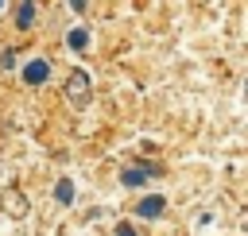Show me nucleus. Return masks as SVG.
Wrapping results in <instances>:
<instances>
[{
	"instance_id": "obj_1",
	"label": "nucleus",
	"mask_w": 248,
	"mask_h": 236,
	"mask_svg": "<svg viewBox=\"0 0 248 236\" xmlns=\"http://www.w3.org/2000/svg\"><path fill=\"white\" fill-rule=\"evenodd\" d=\"M89 97H93V81H89V74H85V70H70V77H66V101H70L74 108H85Z\"/></svg>"
},
{
	"instance_id": "obj_2",
	"label": "nucleus",
	"mask_w": 248,
	"mask_h": 236,
	"mask_svg": "<svg viewBox=\"0 0 248 236\" xmlns=\"http://www.w3.org/2000/svg\"><path fill=\"white\" fill-rule=\"evenodd\" d=\"M0 205H4V213H8L12 221H19V217L27 213V197H23L16 186H4V190H0Z\"/></svg>"
},
{
	"instance_id": "obj_3",
	"label": "nucleus",
	"mask_w": 248,
	"mask_h": 236,
	"mask_svg": "<svg viewBox=\"0 0 248 236\" xmlns=\"http://www.w3.org/2000/svg\"><path fill=\"white\" fill-rule=\"evenodd\" d=\"M159 174V166H151V162H140V166H124L120 170V182L128 186V190H136V186H143L147 178H155Z\"/></svg>"
},
{
	"instance_id": "obj_4",
	"label": "nucleus",
	"mask_w": 248,
	"mask_h": 236,
	"mask_svg": "<svg viewBox=\"0 0 248 236\" xmlns=\"http://www.w3.org/2000/svg\"><path fill=\"white\" fill-rule=\"evenodd\" d=\"M23 81H27V85H43V81H50V62H46V58H31V62L23 66Z\"/></svg>"
},
{
	"instance_id": "obj_5",
	"label": "nucleus",
	"mask_w": 248,
	"mask_h": 236,
	"mask_svg": "<svg viewBox=\"0 0 248 236\" xmlns=\"http://www.w3.org/2000/svg\"><path fill=\"white\" fill-rule=\"evenodd\" d=\"M167 213V197H143L140 205H136V217H147V221H155V217H163Z\"/></svg>"
},
{
	"instance_id": "obj_6",
	"label": "nucleus",
	"mask_w": 248,
	"mask_h": 236,
	"mask_svg": "<svg viewBox=\"0 0 248 236\" xmlns=\"http://www.w3.org/2000/svg\"><path fill=\"white\" fill-rule=\"evenodd\" d=\"M35 15H39L35 4H16V27H19V31H31V27H35Z\"/></svg>"
},
{
	"instance_id": "obj_7",
	"label": "nucleus",
	"mask_w": 248,
	"mask_h": 236,
	"mask_svg": "<svg viewBox=\"0 0 248 236\" xmlns=\"http://www.w3.org/2000/svg\"><path fill=\"white\" fill-rule=\"evenodd\" d=\"M66 46H70V50H85V46H89V31H85V27H74V31L66 35Z\"/></svg>"
},
{
	"instance_id": "obj_8",
	"label": "nucleus",
	"mask_w": 248,
	"mask_h": 236,
	"mask_svg": "<svg viewBox=\"0 0 248 236\" xmlns=\"http://www.w3.org/2000/svg\"><path fill=\"white\" fill-rule=\"evenodd\" d=\"M54 201H58V205H70V201H74V182H70V178H58V186H54Z\"/></svg>"
},
{
	"instance_id": "obj_9",
	"label": "nucleus",
	"mask_w": 248,
	"mask_h": 236,
	"mask_svg": "<svg viewBox=\"0 0 248 236\" xmlns=\"http://www.w3.org/2000/svg\"><path fill=\"white\" fill-rule=\"evenodd\" d=\"M0 66H4V70H16V50H4V54H0Z\"/></svg>"
},
{
	"instance_id": "obj_10",
	"label": "nucleus",
	"mask_w": 248,
	"mask_h": 236,
	"mask_svg": "<svg viewBox=\"0 0 248 236\" xmlns=\"http://www.w3.org/2000/svg\"><path fill=\"white\" fill-rule=\"evenodd\" d=\"M112 236H136V228H132V224H116V232H112Z\"/></svg>"
},
{
	"instance_id": "obj_11",
	"label": "nucleus",
	"mask_w": 248,
	"mask_h": 236,
	"mask_svg": "<svg viewBox=\"0 0 248 236\" xmlns=\"http://www.w3.org/2000/svg\"><path fill=\"white\" fill-rule=\"evenodd\" d=\"M0 12H8V4H4V0H0Z\"/></svg>"
}]
</instances>
